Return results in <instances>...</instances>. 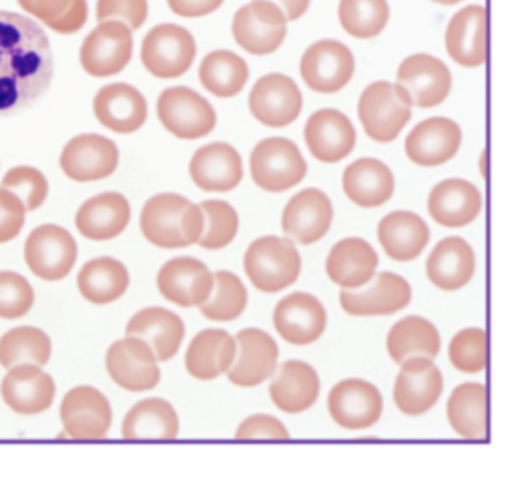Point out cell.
<instances>
[{
	"label": "cell",
	"mask_w": 512,
	"mask_h": 486,
	"mask_svg": "<svg viewBox=\"0 0 512 486\" xmlns=\"http://www.w3.org/2000/svg\"><path fill=\"white\" fill-rule=\"evenodd\" d=\"M53 73V49L43 27L0 11V115H15L39 101Z\"/></svg>",
	"instance_id": "obj_1"
},
{
	"label": "cell",
	"mask_w": 512,
	"mask_h": 486,
	"mask_svg": "<svg viewBox=\"0 0 512 486\" xmlns=\"http://www.w3.org/2000/svg\"><path fill=\"white\" fill-rule=\"evenodd\" d=\"M141 233L161 250H181L199 243L205 227L197 203L179 193L153 195L141 209Z\"/></svg>",
	"instance_id": "obj_2"
},
{
	"label": "cell",
	"mask_w": 512,
	"mask_h": 486,
	"mask_svg": "<svg viewBox=\"0 0 512 486\" xmlns=\"http://www.w3.org/2000/svg\"><path fill=\"white\" fill-rule=\"evenodd\" d=\"M249 284L264 294H278L294 286L302 274V256L286 235H264L249 243L243 254Z\"/></svg>",
	"instance_id": "obj_3"
},
{
	"label": "cell",
	"mask_w": 512,
	"mask_h": 486,
	"mask_svg": "<svg viewBox=\"0 0 512 486\" xmlns=\"http://www.w3.org/2000/svg\"><path fill=\"white\" fill-rule=\"evenodd\" d=\"M412 101L396 81H374L358 99V119L376 143H392L412 119Z\"/></svg>",
	"instance_id": "obj_4"
},
{
	"label": "cell",
	"mask_w": 512,
	"mask_h": 486,
	"mask_svg": "<svg viewBox=\"0 0 512 486\" xmlns=\"http://www.w3.org/2000/svg\"><path fill=\"white\" fill-rule=\"evenodd\" d=\"M308 163L300 147L286 137H268L249 155L253 183L268 193H284L306 179Z\"/></svg>",
	"instance_id": "obj_5"
},
{
	"label": "cell",
	"mask_w": 512,
	"mask_h": 486,
	"mask_svg": "<svg viewBox=\"0 0 512 486\" xmlns=\"http://www.w3.org/2000/svg\"><path fill=\"white\" fill-rule=\"evenodd\" d=\"M288 19L270 0H249L231 23L233 41L253 57H268L282 49L288 37Z\"/></svg>",
	"instance_id": "obj_6"
},
{
	"label": "cell",
	"mask_w": 512,
	"mask_h": 486,
	"mask_svg": "<svg viewBox=\"0 0 512 486\" xmlns=\"http://www.w3.org/2000/svg\"><path fill=\"white\" fill-rule=\"evenodd\" d=\"M247 107L258 123L272 129H284L296 123L302 115L304 95L290 75L268 73L251 87Z\"/></svg>",
	"instance_id": "obj_7"
},
{
	"label": "cell",
	"mask_w": 512,
	"mask_h": 486,
	"mask_svg": "<svg viewBox=\"0 0 512 486\" xmlns=\"http://www.w3.org/2000/svg\"><path fill=\"white\" fill-rule=\"evenodd\" d=\"M157 115L169 133L185 141L207 137L217 125L213 105L189 87L165 89L157 101Z\"/></svg>",
	"instance_id": "obj_8"
},
{
	"label": "cell",
	"mask_w": 512,
	"mask_h": 486,
	"mask_svg": "<svg viewBox=\"0 0 512 486\" xmlns=\"http://www.w3.org/2000/svg\"><path fill=\"white\" fill-rule=\"evenodd\" d=\"M77 254L75 237L55 223L39 225L25 243V262L29 270L45 282L67 278L77 262Z\"/></svg>",
	"instance_id": "obj_9"
},
{
	"label": "cell",
	"mask_w": 512,
	"mask_h": 486,
	"mask_svg": "<svg viewBox=\"0 0 512 486\" xmlns=\"http://www.w3.org/2000/svg\"><path fill=\"white\" fill-rule=\"evenodd\" d=\"M356 73V59L348 45L336 39H324L310 45L300 61L304 83L322 95H334L346 89Z\"/></svg>",
	"instance_id": "obj_10"
},
{
	"label": "cell",
	"mask_w": 512,
	"mask_h": 486,
	"mask_svg": "<svg viewBox=\"0 0 512 486\" xmlns=\"http://www.w3.org/2000/svg\"><path fill=\"white\" fill-rule=\"evenodd\" d=\"M197 55L193 35L179 25H159L147 33L141 47L143 67L157 79L183 77Z\"/></svg>",
	"instance_id": "obj_11"
},
{
	"label": "cell",
	"mask_w": 512,
	"mask_h": 486,
	"mask_svg": "<svg viewBox=\"0 0 512 486\" xmlns=\"http://www.w3.org/2000/svg\"><path fill=\"white\" fill-rule=\"evenodd\" d=\"M412 302V286L394 272H378L358 290H340V306L354 318H378L402 312Z\"/></svg>",
	"instance_id": "obj_12"
},
{
	"label": "cell",
	"mask_w": 512,
	"mask_h": 486,
	"mask_svg": "<svg viewBox=\"0 0 512 486\" xmlns=\"http://www.w3.org/2000/svg\"><path fill=\"white\" fill-rule=\"evenodd\" d=\"M105 368L109 378L127 392H149L161 380L159 360L153 348L137 336L117 340L107 350Z\"/></svg>",
	"instance_id": "obj_13"
},
{
	"label": "cell",
	"mask_w": 512,
	"mask_h": 486,
	"mask_svg": "<svg viewBox=\"0 0 512 486\" xmlns=\"http://www.w3.org/2000/svg\"><path fill=\"white\" fill-rule=\"evenodd\" d=\"M235 362L225 374L233 386L255 388L272 380L280 366L278 342L260 328H243L235 334Z\"/></svg>",
	"instance_id": "obj_14"
},
{
	"label": "cell",
	"mask_w": 512,
	"mask_h": 486,
	"mask_svg": "<svg viewBox=\"0 0 512 486\" xmlns=\"http://www.w3.org/2000/svg\"><path fill=\"white\" fill-rule=\"evenodd\" d=\"M396 83L406 91L416 109H434L448 99L452 91V73L438 57L416 53L400 63Z\"/></svg>",
	"instance_id": "obj_15"
},
{
	"label": "cell",
	"mask_w": 512,
	"mask_h": 486,
	"mask_svg": "<svg viewBox=\"0 0 512 486\" xmlns=\"http://www.w3.org/2000/svg\"><path fill=\"white\" fill-rule=\"evenodd\" d=\"M334 223V203L318 187L298 191L282 211V231L300 246L324 239Z\"/></svg>",
	"instance_id": "obj_16"
},
{
	"label": "cell",
	"mask_w": 512,
	"mask_h": 486,
	"mask_svg": "<svg viewBox=\"0 0 512 486\" xmlns=\"http://www.w3.org/2000/svg\"><path fill=\"white\" fill-rule=\"evenodd\" d=\"M328 412L340 428L368 430L382 418L384 398L372 382L346 378L330 390Z\"/></svg>",
	"instance_id": "obj_17"
},
{
	"label": "cell",
	"mask_w": 512,
	"mask_h": 486,
	"mask_svg": "<svg viewBox=\"0 0 512 486\" xmlns=\"http://www.w3.org/2000/svg\"><path fill=\"white\" fill-rule=\"evenodd\" d=\"M444 378L432 358H410L400 364L394 382V404L406 416H422L440 400Z\"/></svg>",
	"instance_id": "obj_18"
},
{
	"label": "cell",
	"mask_w": 512,
	"mask_h": 486,
	"mask_svg": "<svg viewBox=\"0 0 512 486\" xmlns=\"http://www.w3.org/2000/svg\"><path fill=\"white\" fill-rule=\"evenodd\" d=\"M133 57L131 29L119 21L99 23L81 47V67L87 75L103 79L119 75Z\"/></svg>",
	"instance_id": "obj_19"
},
{
	"label": "cell",
	"mask_w": 512,
	"mask_h": 486,
	"mask_svg": "<svg viewBox=\"0 0 512 486\" xmlns=\"http://www.w3.org/2000/svg\"><path fill=\"white\" fill-rule=\"evenodd\" d=\"M274 328L284 342L292 346H310L324 336L328 328V312L314 294L294 292L276 304Z\"/></svg>",
	"instance_id": "obj_20"
},
{
	"label": "cell",
	"mask_w": 512,
	"mask_h": 486,
	"mask_svg": "<svg viewBox=\"0 0 512 486\" xmlns=\"http://www.w3.org/2000/svg\"><path fill=\"white\" fill-rule=\"evenodd\" d=\"M61 422L65 434L71 438H103L113 424V408L101 390L93 386H75L61 402Z\"/></svg>",
	"instance_id": "obj_21"
},
{
	"label": "cell",
	"mask_w": 512,
	"mask_h": 486,
	"mask_svg": "<svg viewBox=\"0 0 512 486\" xmlns=\"http://www.w3.org/2000/svg\"><path fill=\"white\" fill-rule=\"evenodd\" d=\"M462 147V129L448 117H430L412 127L404 141L406 157L418 167H440Z\"/></svg>",
	"instance_id": "obj_22"
},
{
	"label": "cell",
	"mask_w": 512,
	"mask_h": 486,
	"mask_svg": "<svg viewBox=\"0 0 512 486\" xmlns=\"http://www.w3.org/2000/svg\"><path fill=\"white\" fill-rule=\"evenodd\" d=\"M157 290L179 308H201L213 292V272L197 258H173L159 270Z\"/></svg>",
	"instance_id": "obj_23"
},
{
	"label": "cell",
	"mask_w": 512,
	"mask_h": 486,
	"mask_svg": "<svg viewBox=\"0 0 512 486\" xmlns=\"http://www.w3.org/2000/svg\"><path fill=\"white\" fill-rule=\"evenodd\" d=\"M304 141L314 159L322 163H340L358 141V133L350 117L338 109H318L304 127Z\"/></svg>",
	"instance_id": "obj_24"
},
{
	"label": "cell",
	"mask_w": 512,
	"mask_h": 486,
	"mask_svg": "<svg viewBox=\"0 0 512 486\" xmlns=\"http://www.w3.org/2000/svg\"><path fill=\"white\" fill-rule=\"evenodd\" d=\"M119 165L117 145L95 133L71 139L61 153V169L73 181H99L115 173Z\"/></svg>",
	"instance_id": "obj_25"
},
{
	"label": "cell",
	"mask_w": 512,
	"mask_h": 486,
	"mask_svg": "<svg viewBox=\"0 0 512 486\" xmlns=\"http://www.w3.org/2000/svg\"><path fill=\"white\" fill-rule=\"evenodd\" d=\"M57 384L41 366L21 364L7 372L0 384L5 404L23 416H35L49 410L55 402Z\"/></svg>",
	"instance_id": "obj_26"
},
{
	"label": "cell",
	"mask_w": 512,
	"mask_h": 486,
	"mask_svg": "<svg viewBox=\"0 0 512 486\" xmlns=\"http://www.w3.org/2000/svg\"><path fill=\"white\" fill-rule=\"evenodd\" d=\"M444 45L448 57L466 69L482 67L488 59L486 39V9L482 5H468L460 9L446 27Z\"/></svg>",
	"instance_id": "obj_27"
},
{
	"label": "cell",
	"mask_w": 512,
	"mask_h": 486,
	"mask_svg": "<svg viewBox=\"0 0 512 486\" xmlns=\"http://www.w3.org/2000/svg\"><path fill=\"white\" fill-rule=\"evenodd\" d=\"M476 274V256L470 243L458 235L440 239L426 260L428 282L442 292H456Z\"/></svg>",
	"instance_id": "obj_28"
},
{
	"label": "cell",
	"mask_w": 512,
	"mask_h": 486,
	"mask_svg": "<svg viewBox=\"0 0 512 486\" xmlns=\"http://www.w3.org/2000/svg\"><path fill=\"white\" fill-rule=\"evenodd\" d=\"M189 175L203 191L227 193L243 179V159L229 143H209L193 153L189 161Z\"/></svg>",
	"instance_id": "obj_29"
},
{
	"label": "cell",
	"mask_w": 512,
	"mask_h": 486,
	"mask_svg": "<svg viewBox=\"0 0 512 486\" xmlns=\"http://www.w3.org/2000/svg\"><path fill=\"white\" fill-rule=\"evenodd\" d=\"M380 258L362 237H344L326 258V276L340 290H358L378 274Z\"/></svg>",
	"instance_id": "obj_30"
},
{
	"label": "cell",
	"mask_w": 512,
	"mask_h": 486,
	"mask_svg": "<svg viewBox=\"0 0 512 486\" xmlns=\"http://www.w3.org/2000/svg\"><path fill=\"white\" fill-rule=\"evenodd\" d=\"M384 254L400 264L420 258L430 243L428 223L414 211L398 209L384 215L376 229Z\"/></svg>",
	"instance_id": "obj_31"
},
{
	"label": "cell",
	"mask_w": 512,
	"mask_h": 486,
	"mask_svg": "<svg viewBox=\"0 0 512 486\" xmlns=\"http://www.w3.org/2000/svg\"><path fill=\"white\" fill-rule=\"evenodd\" d=\"M480 211L482 193L466 179H444L436 183L428 195V213L442 227H466L478 219Z\"/></svg>",
	"instance_id": "obj_32"
},
{
	"label": "cell",
	"mask_w": 512,
	"mask_h": 486,
	"mask_svg": "<svg viewBox=\"0 0 512 486\" xmlns=\"http://www.w3.org/2000/svg\"><path fill=\"white\" fill-rule=\"evenodd\" d=\"M322 382L316 368L304 360H286L270 384V398L286 414H302L320 398Z\"/></svg>",
	"instance_id": "obj_33"
},
{
	"label": "cell",
	"mask_w": 512,
	"mask_h": 486,
	"mask_svg": "<svg viewBox=\"0 0 512 486\" xmlns=\"http://www.w3.org/2000/svg\"><path fill=\"white\" fill-rule=\"evenodd\" d=\"M342 189L354 205L374 209L386 205L394 197L396 179L384 161L376 157H362L346 167L342 175Z\"/></svg>",
	"instance_id": "obj_34"
},
{
	"label": "cell",
	"mask_w": 512,
	"mask_h": 486,
	"mask_svg": "<svg viewBox=\"0 0 512 486\" xmlns=\"http://www.w3.org/2000/svg\"><path fill=\"white\" fill-rule=\"evenodd\" d=\"M97 121L115 133H135L147 121L145 97L127 83L103 87L93 101Z\"/></svg>",
	"instance_id": "obj_35"
},
{
	"label": "cell",
	"mask_w": 512,
	"mask_h": 486,
	"mask_svg": "<svg viewBox=\"0 0 512 486\" xmlns=\"http://www.w3.org/2000/svg\"><path fill=\"white\" fill-rule=\"evenodd\" d=\"M235 354V336L219 328L201 330L187 346L185 370L195 380L209 382L229 372L235 362Z\"/></svg>",
	"instance_id": "obj_36"
},
{
	"label": "cell",
	"mask_w": 512,
	"mask_h": 486,
	"mask_svg": "<svg viewBox=\"0 0 512 486\" xmlns=\"http://www.w3.org/2000/svg\"><path fill=\"white\" fill-rule=\"evenodd\" d=\"M125 334L145 340L153 348L159 362H169L177 356L185 340V324L175 312L151 306L137 312L127 322Z\"/></svg>",
	"instance_id": "obj_37"
},
{
	"label": "cell",
	"mask_w": 512,
	"mask_h": 486,
	"mask_svg": "<svg viewBox=\"0 0 512 486\" xmlns=\"http://www.w3.org/2000/svg\"><path fill=\"white\" fill-rule=\"evenodd\" d=\"M131 221V205L125 195L107 191L87 199L75 217V225L83 237L107 241L121 235Z\"/></svg>",
	"instance_id": "obj_38"
},
{
	"label": "cell",
	"mask_w": 512,
	"mask_h": 486,
	"mask_svg": "<svg viewBox=\"0 0 512 486\" xmlns=\"http://www.w3.org/2000/svg\"><path fill=\"white\" fill-rule=\"evenodd\" d=\"M450 428L468 440H484L488 434V392L480 382L456 386L446 402Z\"/></svg>",
	"instance_id": "obj_39"
},
{
	"label": "cell",
	"mask_w": 512,
	"mask_h": 486,
	"mask_svg": "<svg viewBox=\"0 0 512 486\" xmlns=\"http://www.w3.org/2000/svg\"><path fill=\"white\" fill-rule=\"evenodd\" d=\"M121 434L127 440H173L179 434V414L165 398H145L125 414Z\"/></svg>",
	"instance_id": "obj_40"
},
{
	"label": "cell",
	"mask_w": 512,
	"mask_h": 486,
	"mask_svg": "<svg viewBox=\"0 0 512 486\" xmlns=\"http://www.w3.org/2000/svg\"><path fill=\"white\" fill-rule=\"evenodd\" d=\"M440 346L442 340L438 328L422 316H406L398 320L386 336L388 356L396 364L420 356L434 360L440 354Z\"/></svg>",
	"instance_id": "obj_41"
},
{
	"label": "cell",
	"mask_w": 512,
	"mask_h": 486,
	"mask_svg": "<svg viewBox=\"0 0 512 486\" xmlns=\"http://www.w3.org/2000/svg\"><path fill=\"white\" fill-rule=\"evenodd\" d=\"M129 284V270L119 260L107 256L87 262L77 276L81 296L97 306H107L123 298Z\"/></svg>",
	"instance_id": "obj_42"
},
{
	"label": "cell",
	"mask_w": 512,
	"mask_h": 486,
	"mask_svg": "<svg viewBox=\"0 0 512 486\" xmlns=\"http://www.w3.org/2000/svg\"><path fill=\"white\" fill-rule=\"evenodd\" d=\"M199 81L211 95L231 99L245 89L249 81V65L233 51L219 49L201 61Z\"/></svg>",
	"instance_id": "obj_43"
},
{
	"label": "cell",
	"mask_w": 512,
	"mask_h": 486,
	"mask_svg": "<svg viewBox=\"0 0 512 486\" xmlns=\"http://www.w3.org/2000/svg\"><path fill=\"white\" fill-rule=\"evenodd\" d=\"M53 356V342L41 328L21 326L0 336V366L11 370L21 364L47 366Z\"/></svg>",
	"instance_id": "obj_44"
},
{
	"label": "cell",
	"mask_w": 512,
	"mask_h": 486,
	"mask_svg": "<svg viewBox=\"0 0 512 486\" xmlns=\"http://www.w3.org/2000/svg\"><path fill=\"white\" fill-rule=\"evenodd\" d=\"M338 21L354 39H376L390 23L388 0H340Z\"/></svg>",
	"instance_id": "obj_45"
},
{
	"label": "cell",
	"mask_w": 512,
	"mask_h": 486,
	"mask_svg": "<svg viewBox=\"0 0 512 486\" xmlns=\"http://www.w3.org/2000/svg\"><path fill=\"white\" fill-rule=\"evenodd\" d=\"M247 300L245 284L233 272L221 270L213 274V292L199 312L211 322H233L245 312Z\"/></svg>",
	"instance_id": "obj_46"
},
{
	"label": "cell",
	"mask_w": 512,
	"mask_h": 486,
	"mask_svg": "<svg viewBox=\"0 0 512 486\" xmlns=\"http://www.w3.org/2000/svg\"><path fill=\"white\" fill-rule=\"evenodd\" d=\"M205 219L203 235L199 246L203 250H223L237 237L239 231V215L237 209L221 199H207L199 203Z\"/></svg>",
	"instance_id": "obj_47"
},
{
	"label": "cell",
	"mask_w": 512,
	"mask_h": 486,
	"mask_svg": "<svg viewBox=\"0 0 512 486\" xmlns=\"http://www.w3.org/2000/svg\"><path fill=\"white\" fill-rule=\"evenodd\" d=\"M448 360L462 374H478L486 368L488 340L482 328H464L448 344Z\"/></svg>",
	"instance_id": "obj_48"
},
{
	"label": "cell",
	"mask_w": 512,
	"mask_h": 486,
	"mask_svg": "<svg viewBox=\"0 0 512 486\" xmlns=\"http://www.w3.org/2000/svg\"><path fill=\"white\" fill-rule=\"evenodd\" d=\"M35 306V290L29 280L17 272H0V318L17 320Z\"/></svg>",
	"instance_id": "obj_49"
},
{
	"label": "cell",
	"mask_w": 512,
	"mask_h": 486,
	"mask_svg": "<svg viewBox=\"0 0 512 486\" xmlns=\"http://www.w3.org/2000/svg\"><path fill=\"white\" fill-rule=\"evenodd\" d=\"M3 189L13 191L27 211L39 209L49 197V181L35 167H15L3 177Z\"/></svg>",
	"instance_id": "obj_50"
},
{
	"label": "cell",
	"mask_w": 512,
	"mask_h": 486,
	"mask_svg": "<svg viewBox=\"0 0 512 486\" xmlns=\"http://www.w3.org/2000/svg\"><path fill=\"white\" fill-rule=\"evenodd\" d=\"M149 15L147 0H99L97 3V21H119L131 31L143 27Z\"/></svg>",
	"instance_id": "obj_51"
},
{
	"label": "cell",
	"mask_w": 512,
	"mask_h": 486,
	"mask_svg": "<svg viewBox=\"0 0 512 486\" xmlns=\"http://www.w3.org/2000/svg\"><path fill=\"white\" fill-rule=\"evenodd\" d=\"M237 440H288L290 430L272 414H251L235 430Z\"/></svg>",
	"instance_id": "obj_52"
},
{
	"label": "cell",
	"mask_w": 512,
	"mask_h": 486,
	"mask_svg": "<svg viewBox=\"0 0 512 486\" xmlns=\"http://www.w3.org/2000/svg\"><path fill=\"white\" fill-rule=\"evenodd\" d=\"M27 209L23 201L9 189L0 187V243L13 241L25 225Z\"/></svg>",
	"instance_id": "obj_53"
},
{
	"label": "cell",
	"mask_w": 512,
	"mask_h": 486,
	"mask_svg": "<svg viewBox=\"0 0 512 486\" xmlns=\"http://www.w3.org/2000/svg\"><path fill=\"white\" fill-rule=\"evenodd\" d=\"M73 3L75 0H19V5L25 13L45 23V27H49L51 31L63 21Z\"/></svg>",
	"instance_id": "obj_54"
},
{
	"label": "cell",
	"mask_w": 512,
	"mask_h": 486,
	"mask_svg": "<svg viewBox=\"0 0 512 486\" xmlns=\"http://www.w3.org/2000/svg\"><path fill=\"white\" fill-rule=\"evenodd\" d=\"M225 0H167L169 9L183 19L207 17L221 9Z\"/></svg>",
	"instance_id": "obj_55"
},
{
	"label": "cell",
	"mask_w": 512,
	"mask_h": 486,
	"mask_svg": "<svg viewBox=\"0 0 512 486\" xmlns=\"http://www.w3.org/2000/svg\"><path fill=\"white\" fill-rule=\"evenodd\" d=\"M87 17H89L87 0H75L73 7L69 9V13L63 17V21L53 31L61 33V35H73V33H77L85 27Z\"/></svg>",
	"instance_id": "obj_56"
},
{
	"label": "cell",
	"mask_w": 512,
	"mask_h": 486,
	"mask_svg": "<svg viewBox=\"0 0 512 486\" xmlns=\"http://www.w3.org/2000/svg\"><path fill=\"white\" fill-rule=\"evenodd\" d=\"M270 3L282 9L288 23H294V21H300L310 11L312 0H270Z\"/></svg>",
	"instance_id": "obj_57"
},
{
	"label": "cell",
	"mask_w": 512,
	"mask_h": 486,
	"mask_svg": "<svg viewBox=\"0 0 512 486\" xmlns=\"http://www.w3.org/2000/svg\"><path fill=\"white\" fill-rule=\"evenodd\" d=\"M432 3L442 5V7H454V5H458V3H464V0H432Z\"/></svg>",
	"instance_id": "obj_58"
},
{
	"label": "cell",
	"mask_w": 512,
	"mask_h": 486,
	"mask_svg": "<svg viewBox=\"0 0 512 486\" xmlns=\"http://www.w3.org/2000/svg\"><path fill=\"white\" fill-rule=\"evenodd\" d=\"M486 157H488V153H486V149L480 153V175L482 177H486Z\"/></svg>",
	"instance_id": "obj_59"
}]
</instances>
